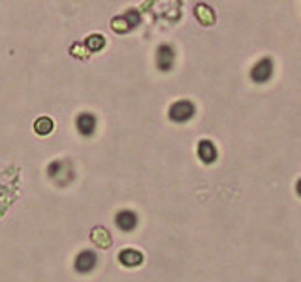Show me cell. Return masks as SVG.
<instances>
[{
  "instance_id": "30bf717a",
  "label": "cell",
  "mask_w": 301,
  "mask_h": 282,
  "mask_svg": "<svg viewBox=\"0 0 301 282\" xmlns=\"http://www.w3.org/2000/svg\"><path fill=\"white\" fill-rule=\"evenodd\" d=\"M194 15H196L198 21H200L202 25H205V27L214 23V12L207 6V4H196V8H194Z\"/></svg>"
},
{
  "instance_id": "9a60e30c",
  "label": "cell",
  "mask_w": 301,
  "mask_h": 282,
  "mask_svg": "<svg viewBox=\"0 0 301 282\" xmlns=\"http://www.w3.org/2000/svg\"><path fill=\"white\" fill-rule=\"evenodd\" d=\"M70 53L77 58H87L89 57V49L85 47V44H74L70 47Z\"/></svg>"
},
{
  "instance_id": "ba28073f",
  "label": "cell",
  "mask_w": 301,
  "mask_h": 282,
  "mask_svg": "<svg viewBox=\"0 0 301 282\" xmlns=\"http://www.w3.org/2000/svg\"><path fill=\"white\" fill-rule=\"evenodd\" d=\"M198 156L203 164H213L217 160V147L213 145V141L209 139H202L198 143Z\"/></svg>"
},
{
  "instance_id": "5bb4252c",
  "label": "cell",
  "mask_w": 301,
  "mask_h": 282,
  "mask_svg": "<svg viewBox=\"0 0 301 282\" xmlns=\"http://www.w3.org/2000/svg\"><path fill=\"white\" fill-rule=\"evenodd\" d=\"M122 17L126 19L128 21V25H130V27H138L139 23H141V15H139V12L138 10H128L126 13H122Z\"/></svg>"
},
{
  "instance_id": "8992f818",
  "label": "cell",
  "mask_w": 301,
  "mask_h": 282,
  "mask_svg": "<svg viewBox=\"0 0 301 282\" xmlns=\"http://www.w3.org/2000/svg\"><path fill=\"white\" fill-rule=\"evenodd\" d=\"M75 128L81 136H93L96 130V119L91 113H81L75 119Z\"/></svg>"
},
{
  "instance_id": "3957f363",
  "label": "cell",
  "mask_w": 301,
  "mask_h": 282,
  "mask_svg": "<svg viewBox=\"0 0 301 282\" xmlns=\"http://www.w3.org/2000/svg\"><path fill=\"white\" fill-rule=\"evenodd\" d=\"M273 75V62L271 58H262L260 62L254 64V68L250 70V79L254 83H266L271 79Z\"/></svg>"
},
{
  "instance_id": "277c9868",
  "label": "cell",
  "mask_w": 301,
  "mask_h": 282,
  "mask_svg": "<svg viewBox=\"0 0 301 282\" xmlns=\"http://www.w3.org/2000/svg\"><path fill=\"white\" fill-rule=\"evenodd\" d=\"M174 47L168 46V44H162V46H158L157 49V66L162 72H168V70H171V66H174Z\"/></svg>"
},
{
  "instance_id": "6da1fadb",
  "label": "cell",
  "mask_w": 301,
  "mask_h": 282,
  "mask_svg": "<svg viewBox=\"0 0 301 282\" xmlns=\"http://www.w3.org/2000/svg\"><path fill=\"white\" fill-rule=\"evenodd\" d=\"M194 113H196V107H194V104H192L190 100H179V102H175L171 107H169L168 115L169 119L174 122H188L194 117Z\"/></svg>"
},
{
  "instance_id": "7c38bea8",
  "label": "cell",
  "mask_w": 301,
  "mask_h": 282,
  "mask_svg": "<svg viewBox=\"0 0 301 282\" xmlns=\"http://www.w3.org/2000/svg\"><path fill=\"white\" fill-rule=\"evenodd\" d=\"M85 47L89 49V53L102 51L105 47V38L102 34H91L87 40H85Z\"/></svg>"
},
{
  "instance_id": "5b68a950",
  "label": "cell",
  "mask_w": 301,
  "mask_h": 282,
  "mask_svg": "<svg viewBox=\"0 0 301 282\" xmlns=\"http://www.w3.org/2000/svg\"><path fill=\"white\" fill-rule=\"evenodd\" d=\"M115 224L121 231L136 230V226H138V214L134 213V211H128V209L119 211L115 216Z\"/></svg>"
},
{
  "instance_id": "9c48e42d",
  "label": "cell",
  "mask_w": 301,
  "mask_h": 282,
  "mask_svg": "<svg viewBox=\"0 0 301 282\" xmlns=\"http://www.w3.org/2000/svg\"><path fill=\"white\" fill-rule=\"evenodd\" d=\"M91 241H93L98 248H107L111 245L110 231L105 230V228H102V226L94 228V230L91 231Z\"/></svg>"
},
{
  "instance_id": "4fadbf2b",
  "label": "cell",
  "mask_w": 301,
  "mask_h": 282,
  "mask_svg": "<svg viewBox=\"0 0 301 282\" xmlns=\"http://www.w3.org/2000/svg\"><path fill=\"white\" fill-rule=\"evenodd\" d=\"M111 29L115 30L117 34H126L128 30H132V27L128 25V21L122 15H117V17L111 19Z\"/></svg>"
},
{
  "instance_id": "2e32d148",
  "label": "cell",
  "mask_w": 301,
  "mask_h": 282,
  "mask_svg": "<svg viewBox=\"0 0 301 282\" xmlns=\"http://www.w3.org/2000/svg\"><path fill=\"white\" fill-rule=\"evenodd\" d=\"M62 167H64V162H60V160L51 162V164H49V167H47V175L55 179L58 173H60V169H62Z\"/></svg>"
},
{
  "instance_id": "8fae6325",
  "label": "cell",
  "mask_w": 301,
  "mask_h": 282,
  "mask_svg": "<svg viewBox=\"0 0 301 282\" xmlns=\"http://www.w3.org/2000/svg\"><path fill=\"white\" fill-rule=\"evenodd\" d=\"M53 128H55V122H53L51 117H40V119H36V122H34V132L38 134V136H47V134H51Z\"/></svg>"
},
{
  "instance_id": "7a4b0ae2",
  "label": "cell",
  "mask_w": 301,
  "mask_h": 282,
  "mask_svg": "<svg viewBox=\"0 0 301 282\" xmlns=\"http://www.w3.org/2000/svg\"><path fill=\"white\" fill-rule=\"evenodd\" d=\"M96 262H98V258H96V254L93 250H83V252L75 256L74 269L77 273H81V275H87V273H91L96 267Z\"/></svg>"
},
{
  "instance_id": "e0dca14e",
  "label": "cell",
  "mask_w": 301,
  "mask_h": 282,
  "mask_svg": "<svg viewBox=\"0 0 301 282\" xmlns=\"http://www.w3.org/2000/svg\"><path fill=\"white\" fill-rule=\"evenodd\" d=\"M295 190H297V194L301 196V179L297 181V184H295Z\"/></svg>"
},
{
  "instance_id": "52a82bcc",
  "label": "cell",
  "mask_w": 301,
  "mask_h": 282,
  "mask_svg": "<svg viewBox=\"0 0 301 282\" xmlns=\"http://www.w3.org/2000/svg\"><path fill=\"white\" fill-rule=\"evenodd\" d=\"M119 262L124 267H138V265L143 264V254L136 248H124L119 252Z\"/></svg>"
}]
</instances>
